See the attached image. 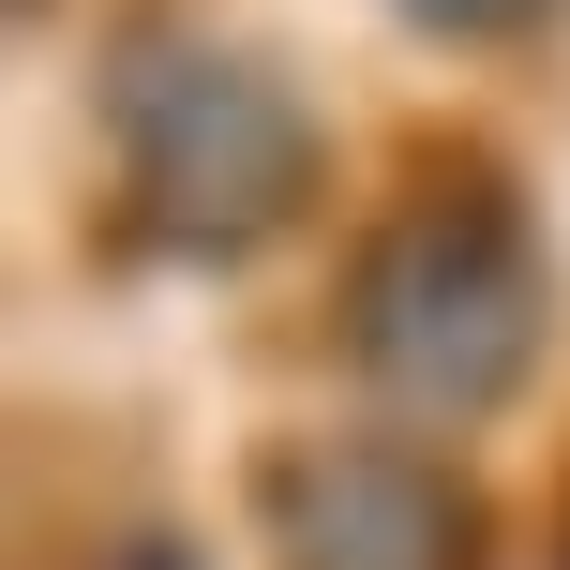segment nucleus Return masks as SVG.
<instances>
[{"label":"nucleus","instance_id":"f257e3e1","mask_svg":"<svg viewBox=\"0 0 570 570\" xmlns=\"http://www.w3.org/2000/svg\"><path fill=\"white\" fill-rule=\"evenodd\" d=\"M120 180L150 196V226L196 240V256H240L285 210L315 196V120L301 90L271 76L226 30H166V46L120 60Z\"/></svg>","mask_w":570,"mask_h":570},{"label":"nucleus","instance_id":"f03ea898","mask_svg":"<svg viewBox=\"0 0 570 570\" xmlns=\"http://www.w3.org/2000/svg\"><path fill=\"white\" fill-rule=\"evenodd\" d=\"M525 256H511V226L495 210H435L421 240H391L361 285V361L391 375L405 405H495L525 375Z\"/></svg>","mask_w":570,"mask_h":570},{"label":"nucleus","instance_id":"7ed1b4c3","mask_svg":"<svg viewBox=\"0 0 570 570\" xmlns=\"http://www.w3.org/2000/svg\"><path fill=\"white\" fill-rule=\"evenodd\" d=\"M451 541H465L451 495H435L421 465H391V451L285 465V556H301V570H465Z\"/></svg>","mask_w":570,"mask_h":570},{"label":"nucleus","instance_id":"20e7f679","mask_svg":"<svg viewBox=\"0 0 570 570\" xmlns=\"http://www.w3.org/2000/svg\"><path fill=\"white\" fill-rule=\"evenodd\" d=\"M405 16H421V30H525L541 0H405Z\"/></svg>","mask_w":570,"mask_h":570}]
</instances>
